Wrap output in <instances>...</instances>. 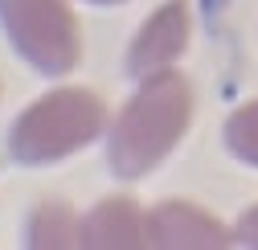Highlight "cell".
I'll return each instance as SVG.
<instances>
[{"instance_id":"cell-7","label":"cell","mask_w":258,"mask_h":250,"mask_svg":"<svg viewBox=\"0 0 258 250\" xmlns=\"http://www.w3.org/2000/svg\"><path fill=\"white\" fill-rule=\"evenodd\" d=\"M25 242L37 250H57V246H82V217L66 201H45L29 217Z\"/></svg>"},{"instance_id":"cell-4","label":"cell","mask_w":258,"mask_h":250,"mask_svg":"<svg viewBox=\"0 0 258 250\" xmlns=\"http://www.w3.org/2000/svg\"><path fill=\"white\" fill-rule=\"evenodd\" d=\"M184 45H188V5L184 0H168L140 25L132 49H127V74L140 82L148 74L168 70L184 53Z\"/></svg>"},{"instance_id":"cell-2","label":"cell","mask_w":258,"mask_h":250,"mask_svg":"<svg viewBox=\"0 0 258 250\" xmlns=\"http://www.w3.org/2000/svg\"><path fill=\"white\" fill-rule=\"evenodd\" d=\"M107 128L103 99L86 86H61L25 107L13 123L9 148L21 164H53L61 156L86 148Z\"/></svg>"},{"instance_id":"cell-6","label":"cell","mask_w":258,"mask_h":250,"mask_svg":"<svg viewBox=\"0 0 258 250\" xmlns=\"http://www.w3.org/2000/svg\"><path fill=\"white\" fill-rule=\"evenodd\" d=\"M82 246H103V250H136L152 246L148 234V209L132 197H107L82 217Z\"/></svg>"},{"instance_id":"cell-5","label":"cell","mask_w":258,"mask_h":250,"mask_svg":"<svg viewBox=\"0 0 258 250\" xmlns=\"http://www.w3.org/2000/svg\"><path fill=\"white\" fill-rule=\"evenodd\" d=\"M148 234L152 246H164V250H217V246H230L234 234L225 230L217 217L201 205H188V201H164L148 209Z\"/></svg>"},{"instance_id":"cell-8","label":"cell","mask_w":258,"mask_h":250,"mask_svg":"<svg viewBox=\"0 0 258 250\" xmlns=\"http://www.w3.org/2000/svg\"><path fill=\"white\" fill-rule=\"evenodd\" d=\"M225 148H230L242 164L258 168V99L230 115V123H225Z\"/></svg>"},{"instance_id":"cell-9","label":"cell","mask_w":258,"mask_h":250,"mask_svg":"<svg viewBox=\"0 0 258 250\" xmlns=\"http://www.w3.org/2000/svg\"><path fill=\"white\" fill-rule=\"evenodd\" d=\"M234 242L258 250V205H250V209L238 217V222H234Z\"/></svg>"},{"instance_id":"cell-1","label":"cell","mask_w":258,"mask_h":250,"mask_svg":"<svg viewBox=\"0 0 258 250\" xmlns=\"http://www.w3.org/2000/svg\"><path fill=\"white\" fill-rule=\"evenodd\" d=\"M188 119H192V86L184 74L160 70L140 78L132 103L111 123V140H107L111 172L123 180L148 176L180 144V136L188 132Z\"/></svg>"},{"instance_id":"cell-10","label":"cell","mask_w":258,"mask_h":250,"mask_svg":"<svg viewBox=\"0 0 258 250\" xmlns=\"http://www.w3.org/2000/svg\"><path fill=\"white\" fill-rule=\"evenodd\" d=\"M90 5H119V0H90Z\"/></svg>"},{"instance_id":"cell-3","label":"cell","mask_w":258,"mask_h":250,"mask_svg":"<svg viewBox=\"0 0 258 250\" xmlns=\"http://www.w3.org/2000/svg\"><path fill=\"white\" fill-rule=\"evenodd\" d=\"M0 25L17 53L41 74H70L82 57L78 17L66 0H0Z\"/></svg>"}]
</instances>
